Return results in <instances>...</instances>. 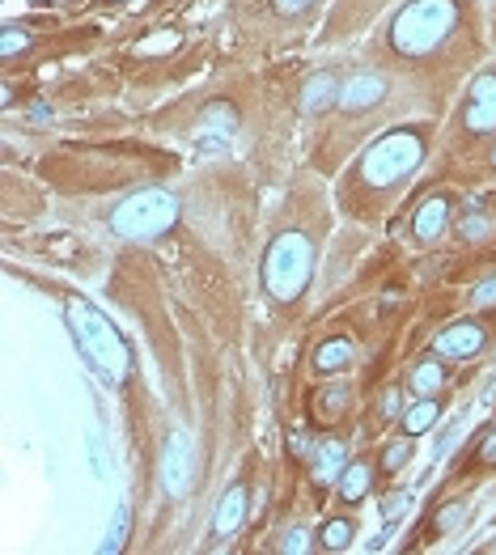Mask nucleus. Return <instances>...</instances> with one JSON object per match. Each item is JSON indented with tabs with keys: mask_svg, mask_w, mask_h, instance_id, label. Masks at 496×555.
I'll list each match as a JSON object with an SVG mask.
<instances>
[{
	"mask_svg": "<svg viewBox=\"0 0 496 555\" xmlns=\"http://www.w3.org/2000/svg\"><path fill=\"white\" fill-rule=\"evenodd\" d=\"M280 551H285V555H297V551H310V530H306V526H297V530H289V534H285V543H280Z\"/></svg>",
	"mask_w": 496,
	"mask_h": 555,
	"instance_id": "nucleus-25",
	"label": "nucleus"
},
{
	"mask_svg": "<svg viewBox=\"0 0 496 555\" xmlns=\"http://www.w3.org/2000/svg\"><path fill=\"white\" fill-rule=\"evenodd\" d=\"M352 534H357V526H352L348 517H331V522L323 526V534H318V543H323L327 551H344L352 543Z\"/></svg>",
	"mask_w": 496,
	"mask_h": 555,
	"instance_id": "nucleus-20",
	"label": "nucleus"
},
{
	"mask_svg": "<svg viewBox=\"0 0 496 555\" xmlns=\"http://www.w3.org/2000/svg\"><path fill=\"white\" fill-rule=\"evenodd\" d=\"M272 5H276V13H285V17H297V13L314 9V0H272Z\"/></svg>",
	"mask_w": 496,
	"mask_h": 555,
	"instance_id": "nucleus-31",
	"label": "nucleus"
},
{
	"mask_svg": "<svg viewBox=\"0 0 496 555\" xmlns=\"http://www.w3.org/2000/svg\"><path fill=\"white\" fill-rule=\"evenodd\" d=\"M446 386V369H441L437 361H420L416 369H412V390L420 399H429V395H437V390Z\"/></svg>",
	"mask_w": 496,
	"mask_h": 555,
	"instance_id": "nucleus-19",
	"label": "nucleus"
},
{
	"mask_svg": "<svg viewBox=\"0 0 496 555\" xmlns=\"http://www.w3.org/2000/svg\"><path fill=\"white\" fill-rule=\"evenodd\" d=\"M242 522H246V488L234 483V488L221 496L217 513H212V534H217V539H229V534L242 530Z\"/></svg>",
	"mask_w": 496,
	"mask_h": 555,
	"instance_id": "nucleus-10",
	"label": "nucleus"
},
{
	"mask_svg": "<svg viewBox=\"0 0 496 555\" xmlns=\"http://www.w3.org/2000/svg\"><path fill=\"white\" fill-rule=\"evenodd\" d=\"M64 318H68V331H73L81 356L90 361V369H98L111 386H119L128 378V344H123V335L115 331L111 318H106L98 306H90L85 297H68Z\"/></svg>",
	"mask_w": 496,
	"mask_h": 555,
	"instance_id": "nucleus-1",
	"label": "nucleus"
},
{
	"mask_svg": "<svg viewBox=\"0 0 496 555\" xmlns=\"http://www.w3.org/2000/svg\"><path fill=\"white\" fill-rule=\"evenodd\" d=\"M174 221H179V195H170L162 187L132 191L111 212V229L123 242H157L162 234H170Z\"/></svg>",
	"mask_w": 496,
	"mask_h": 555,
	"instance_id": "nucleus-4",
	"label": "nucleus"
},
{
	"mask_svg": "<svg viewBox=\"0 0 496 555\" xmlns=\"http://www.w3.org/2000/svg\"><path fill=\"white\" fill-rule=\"evenodd\" d=\"M344 403H348V395H344V390H335V395L327 390V395L318 399V416H340V411H344Z\"/></svg>",
	"mask_w": 496,
	"mask_h": 555,
	"instance_id": "nucleus-27",
	"label": "nucleus"
},
{
	"mask_svg": "<svg viewBox=\"0 0 496 555\" xmlns=\"http://www.w3.org/2000/svg\"><path fill=\"white\" fill-rule=\"evenodd\" d=\"M492 161H496V153H492Z\"/></svg>",
	"mask_w": 496,
	"mask_h": 555,
	"instance_id": "nucleus-34",
	"label": "nucleus"
},
{
	"mask_svg": "<svg viewBox=\"0 0 496 555\" xmlns=\"http://www.w3.org/2000/svg\"><path fill=\"white\" fill-rule=\"evenodd\" d=\"M128 522H132L128 509H119V513H115V522H111V534H106V543H102V551H106V555L123 551V539H128Z\"/></svg>",
	"mask_w": 496,
	"mask_h": 555,
	"instance_id": "nucleus-22",
	"label": "nucleus"
},
{
	"mask_svg": "<svg viewBox=\"0 0 496 555\" xmlns=\"http://www.w3.org/2000/svg\"><path fill=\"white\" fill-rule=\"evenodd\" d=\"M467 128L471 132H492L496 128V77L484 73L471 81L467 94Z\"/></svg>",
	"mask_w": 496,
	"mask_h": 555,
	"instance_id": "nucleus-8",
	"label": "nucleus"
},
{
	"mask_svg": "<svg viewBox=\"0 0 496 555\" xmlns=\"http://www.w3.org/2000/svg\"><path fill=\"white\" fill-rule=\"evenodd\" d=\"M382 94H386V81L378 73H357L340 85V106L344 111H369V106L382 102Z\"/></svg>",
	"mask_w": 496,
	"mask_h": 555,
	"instance_id": "nucleus-9",
	"label": "nucleus"
},
{
	"mask_svg": "<svg viewBox=\"0 0 496 555\" xmlns=\"http://www.w3.org/2000/svg\"><path fill=\"white\" fill-rule=\"evenodd\" d=\"M234 128H238V115L234 111H229V106H208V115H204V123H200V145L204 149H221L225 145V140L229 136H234Z\"/></svg>",
	"mask_w": 496,
	"mask_h": 555,
	"instance_id": "nucleus-13",
	"label": "nucleus"
},
{
	"mask_svg": "<svg viewBox=\"0 0 496 555\" xmlns=\"http://www.w3.org/2000/svg\"><path fill=\"white\" fill-rule=\"evenodd\" d=\"M314 276V242L301 229H289L280 234L268 255H263V289H268L276 301H297L310 289Z\"/></svg>",
	"mask_w": 496,
	"mask_h": 555,
	"instance_id": "nucleus-3",
	"label": "nucleus"
},
{
	"mask_svg": "<svg viewBox=\"0 0 496 555\" xmlns=\"http://www.w3.org/2000/svg\"><path fill=\"white\" fill-rule=\"evenodd\" d=\"M369 483H374V471H369V462H348L344 475H340V496H344V500H365V496H369Z\"/></svg>",
	"mask_w": 496,
	"mask_h": 555,
	"instance_id": "nucleus-18",
	"label": "nucleus"
},
{
	"mask_svg": "<svg viewBox=\"0 0 496 555\" xmlns=\"http://www.w3.org/2000/svg\"><path fill=\"white\" fill-rule=\"evenodd\" d=\"M463 517H467V505H446V513L437 517V530H454Z\"/></svg>",
	"mask_w": 496,
	"mask_h": 555,
	"instance_id": "nucleus-29",
	"label": "nucleus"
},
{
	"mask_svg": "<svg viewBox=\"0 0 496 555\" xmlns=\"http://www.w3.org/2000/svg\"><path fill=\"white\" fill-rule=\"evenodd\" d=\"M90 462H94V475H98V479L111 475V458H106V445H102L98 437H90Z\"/></svg>",
	"mask_w": 496,
	"mask_h": 555,
	"instance_id": "nucleus-26",
	"label": "nucleus"
},
{
	"mask_svg": "<svg viewBox=\"0 0 496 555\" xmlns=\"http://www.w3.org/2000/svg\"><path fill=\"white\" fill-rule=\"evenodd\" d=\"M348 467V445L344 441H318V450L310 458V471L318 483H335Z\"/></svg>",
	"mask_w": 496,
	"mask_h": 555,
	"instance_id": "nucleus-12",
	"label": "nucleus"
},
{
	"mask_svg": "<svg viewBox=\"0 0 496 555\" xmlns=\"http://www.w3.org/2000/svg\"><path fill=\"white\" fill-rule=\"evenodd\" d=\"M348 361H352V339H344V335L323 339L318 352H314V369L318 373H340V369H348Z\"/></svg>",
	"mask_w": 496,
	"mask_h": 555,
	"instance_id": "nucleus-15",
	"label": "nucleus"
},
{
	"mask_svg": "<svg viewBox=\"0 0 496 555\" xmlns=\"http://www.w3.org/2000/svg\"><path fill=\"white\" fill-rule=\"evenodd\" d=\"M437 416H441V403H437V395H429V399L412 403V407L403 411V437H420V433H429V428L437 424Z\"/></svg>",
	"mask_w": 496,
	"mask_h": 555,
	"instance_id": "nucleus-16",
	"label": "nucleus"
},
{
	"mask_svg": "<svg viewBox=\"0 0 496 555\" xmlns=\"http://www.w3.org/2000/svg\"><path fill=\"white\" fill-rule=\"evenodd\" d=\"M191 479H196V450L183 428H174L162 445V492L166 496H187Z\"/></svg>",
	"mask_w": 496,
	"mask_h": 555,
	"instance_id": "nucleus-6",
	"label": "nucleus"
},
{
	"mask_svg": "<svg viewBox=\"0 0 496 555\" xmlns=\"http://www.w3.org/2000/svg\"><path fill=\"white\" fill-rule=\"evenodd\" d=\"M420 161H424V136L412 128H395L361 157V174L369 187H395L412 170H420Z\"/></svg>",
	"mask_w": 496,
	"mask_h": 555,
	"instance_id": "nucleus-5",
	"label": "nucleus"
},
{
	"mask_svg": "<svg viewBox=\"0 0 496 555\" xmlns=\"http://www.w3.org/2000/svg\"><path fill=\"white\" fill-rule=\"evenodd\" d=\"M471 301H475V306H492V301H496V276L484 280V284H475V289H471Z\"/></svg>",
	"mask_w": 496,
	"mask_h": 555,
	"instance_id": "nucleus-30",
	"label": "nucleus"
},
{
	"mask_svg": "<svg viewBox=\"0 0 496 555\" xmlns=\"http://www.w3.org/2000/svg\"><path fill=\"white\" fill-rule=\"evenodd\" d=\"M492 234V221H488V212L480 200H467L463 208V217H458V238H467V242H484Z\"/></svg>",
	"mask_w": 496,
	"mask_h": 555,
	"instance_id": "nucleus-17",
	"label": "nucleus"
},
{
	"mask_svg": "<svg viewBox=\"0 0 496 555\" xmlns=\"http://www.w3.org/2000/svg\"><path fill=\"white\" fill-rule=\"evenodd\" d=\"M407 505H412V496H386V505H382V513H386V522H399V513H407Z\"/></svg>",
	"mask_w": 496,
	"mask_h": 555,
	"instance_id": "nucleus-28",
	"label": "nucleus"
},
{
	"mask_svg": "<svg viewBox=\"0 0 496 555\" xmlns=\"http://www.w3.org/2000/svg\"><path fill=\"white\" fill-rule=\"evenodd\" d=\"M437 356H450V361H471L475 352H484V327L480 322H454L433 339Z\"/></svg>",
	"mask_w": 496,
	"mask_h": 555,
	"instance_id": "nucleus-7",
	"label": "nucleus"
},
{
	"mask_svg": "<svg viewBox=\"0 0 496 555\" xmlns=\"http://www.w3.org/2000/svg\"><path fill=\"white\" fill-rule=\"evenodd\" d=\"M458 26V5L454 0H412L407 9L395 13L391 22V47L399 56H429L454 34Z\"/></svg>",
	"mask_w": 496,
	"mask_h": 555,
	"instance_id": "nucleus-2",
	"label": "nucleus"
},
{
	"mask_svg": "<svg viewBox=\"0 0 496 555\" xmlns=\"http://www.w3.org/2000/svg\"><path fill=\"white\" fill-rule=\"evenodd\" d=\"M289 450H293V458H314L318 445H314V437H310V433H301V428H293V433H289Z\"/></svg>",
	"mask_w": 496,
	"mask_h": 555,
	"instance_id": "nucleus-24",
	"label": "nucleus"
},
{
	"mask_svg": "<svg viewBox=\"0 0 496 555\" xmlns=\"http://www.w3.org/2000/svg\"><path fill=\"white\" fill-rule=\"evenodd\" d=\"M335 98H340V85H335V77L331 73H314L306 81V89H301V111L318 115V111H327Z\"/></svg>",
	"mask_w": 496,
	"mask_h": 555,
	"instance_id": "nucleus-14",
	"label": "nucleus"
},
{
	"mask_svg": "<svg viewBox=\"0 0 496 555\" xmlns=\"http://www.w3.org/2000/svg\"><path fill=\"white\" fill-rule=\"evenodd\" d=\"M382 416H386V420L399 416V390H386V399H382Z\"/></svg>",
	"mask_w": 496,
	"mask_h": 555,
	"instance_id": "nucleus-32",
	"label": "nucleus"
},
{
	"mask_svg": "<svg viewBox=\"0 0 496 555\" xmlns=\"http://www.w3.org/2000/svg\"><path fill=\"white\" fill-rule=\"evenodd\" d=\"M407 458H412V441H395L391 445V450H386L382 454V471H399V467H407Z\"/></svg>",
	"mask_w": 496,
	"mask_h": 555,
	"instance_id": "nucleus-23",
	"label": "nucleus"
},
{
	"mask_svg": "<svg viewBox=\"0 0 496 555\" xmlns=\"http://www.w3.org/2000/svg\"><path fill=\"white\" fill-rule=\"evenodd\" d=\"M446 225H450V200H446V195H429V200L420 204V212H416V238L420 242H437L441 234H446Z\"/></svg>",
	"mask_w": 496,
	"mask_h": 555,
	"instance_id": "nucleus-11",
	"label": "nucleus"
},
{
	"mask_svg": "<svg viewBox=\"0 0 496 555\" xmlns=\"http://www.w3.org/2000/svg\"><path fill=\"white\" fill-rule=\"evenodd\" d=\"M34 39H30V30H22V26H9L5 34H0V56L5 60H13L17 51H26Z\"/></svg>",
	"mask_w": 496,
	"mask_h": 555,
	"instance_id": "nucleus-21",
	"label": "nucleus"
},
{
	"mask_svg": "<svg viewBox=\"0 0 496 555\" xmlns=\"http://www.w3.org/2000/svg\"><path fill=\"white\" fill-rule=\"evenodd\" d=\"M480 454H484V462H496V428L484 437V445H480Z\"/></svg>",
	"mask_w": 496,
	"mask_h": 555,
	"instance_id": "nucleus-33",
	"label": "nucleus"
}]
</instances>
